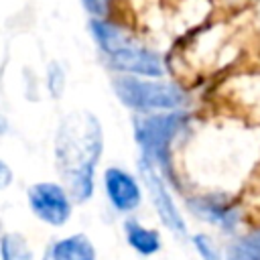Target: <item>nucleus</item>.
<instances>
[{
	"instance_id": "obj_1",
	"label": "nucleus",
	"mask_w": 260,
	"mask_h": 260,
	"mask_svg": "<svg viewBox=\"0 0 260 260\" xmlns=\"http://www.w3.org/2000/svg\"><path fill=\"white\" fill-rule=\"evenodd\" d=\"M102 152V126L89 112H73L61 120L55 140L57 169L71 195L83 201L93 191V169Z\"/></svg>"
},
{
	"instance_id": "obj_2",
	"label": "nucleus",
	"mask_w": 260,
	"mask_h": 260,
	"mask_svg": "<svg viewBox=\"0 0 260 260\" xmlns=\"http://www.w3.org/2000/svg\"><path fill=\"white\" fill-rule=\"evenodd\" d=\"M116 95L134 110H173L185 104V93L173 85L162 81H148L138 77H116L114 79Z\"/></svg>"
},
{
	"instance_id": "obj_3",
	"label": "nucleus",
	"mask_w": 260,
	"mask_h": 260,
	"mask_svg": "<svg viewBox=\"0 0 260 260\" xmlns=\"http://www.w3.org/2000/svg\"><path fill=\"white\" fill-rule=\"evenodd\" d=\"M187 114L185 112H171V114H154L134 122V134L138 144L144 150L148 160H156L158 165H167L169 144L173 136L185 126Z\"/></svg>"
},
{
	"instance_id": "obj_4",
	"label": "nucleus",
	"mask_w": 260,
	"mask_h": 260,
	"mask_svg": "<svg viewBox=\"0 0 260 260\" xmlns=\"http://www.w3.org/2000/svg\"><path fill=\"white\" fill-rule=\"evenodd\" d=\"M30 209L47 223L61 225L71 213V203L67 193L55 183H37L28 189Z\"/></svg>"
},
{
	"instance_id": "obj_5",
	"label": "nucleus",
	"mask_w": 260,
	"mask_h": 260,
	"mask_svg": "<svg viewBox=\"0 0 260 260\" xmlns=\"http://www.w3.org/2000/svg\"><path fill=\"white\" fill-rule=\"evenodd\" d=\"M140 171H142L144 183H146V187H148V191L152 195V201H154V207H156L160 219L177 236H185V232H187L185 221L181 219V215H179V211H177V207H175V203H173V199H171L162 179L152 171L150 162H140Z\"/></svg>"
},
{
	"instance_id": "obj_6",
	"label": "nucleus",
	"mask_w": 260,
	"mask_h": 260,
	"mask_svg": "<svg viewBox=\"0 0 260 260\" xmlns=\"http://www.w3.org/2000/svg\"><path fill=\"white\" fill-rule=\"evenodd\" d=\"M110 63L116 69L130 71V73H140L146 77H158L162 75V63L156 53L134 47V45H124L120 51L110 55Z\"/></svg>"
},
{
	"instance_id": "obj_7",
	"label": "nucleus",
	"mask_w": 260,
	"mask_h": 260,
	"mask_svg": "<svg viewBox=\"0 0 260 260\" xmlns=\"http://www.w3.org/2000/svg\"><path fill=\"white\" fill-rule=\"evenodd\" d=\"M106 191L112 201V205L120 211H130L136 209L140 203V187L122 169H108L106 171Z\"/></svg>"
},
{
	"instance_id": "obj_8",
	"label": "nucleus",
	"mask_w": 260,
	"mask_h": 260,
	"mask_svg": "<svg viewBox=\"0 0 260 260\" xmlns=\"http://www.w3.org/2000/svg\"><path fill=\"white\" fill-rule=\"evenodd\" d=\"M43 260H95V250L83 234H75L51 244Z\"/></svg>"
},
{
	"instance_id": "obj_9",
	"label": "nucleus",
	"mask_w": 260,
	"mask_h": 260,
	"mask_svg": "<svg viewBox=\"0 0 260 260\" xmlns=\"http://www.w3.org/2000/svg\"><path fill=\"white\" fill-rule=\"evenodd\" d=\"M189 207L193 213H197L201 219L205 221H211L223 230H234L236 223H238V213L221 203H215L213 199H191L189 201Z\"/></svg>"
},
{
	"instance_id": "obj_10",
	"label": "nucleus",
	"mask_w": 260,
	"mask_h": 260,
	"mask_svg": "<svg viewBox=\"0 0 260 260\" xmlns=\"http://www.w3.org/2000/svg\"><path fill=\"white\" fill-rule=\"evenodd\" d=\"M124 230H126L128 244L134 250H138L140 254L150 256V254H154L160 248V240H158V234L154 230H146V228H142L140 223H136L132 219H128L124 223Z\"/></svg>"
},
{
	"instance_id": "obj_11",
	"label": "nucleus",
	"mask_w": 260,
	"mask_h": 260,
	"mask_svg": "<svg viewBox=\"0 0 260 260\" xmlns=\"http://www.w3.org/2000/svg\"><path fill=\"white\" fill-rule=\"evenodd\" d=\"M91 32H93L98 45L108 55H112V53L120 51L124 45H128V41L122 37V32L114 24H110V22H104V20H98V18L91 20Z\"/></svg>"
},
{
	"instance_id": "obj_12",
	"label": "nucleus",
	"mask_w": 260,
	"mask_h": 260,
	"mask_svg": "<svg viewBox=\"0 0 260 260\" xmlns=\"http://www.w3.org/2000/svg\"><path fill=\"white\" fill-rule=\"evenodd\" d=\"M228 260H260V234L236 242L228 252Z\"/></svg>"
},
{
	"instance_id": "obj_13",
	"label": "nucleus",
	"mask_w": 260,
	"mask_h": 260,
	"mask_svg": "<svg viewBox=\"0 0 260 260\" xmlns=\"http://www.w3.org/2000/svg\"><path fill=\"white\" fill-rule=\"evenodd\" d=\"M2 260H32V254L18 234L2 236Z\"/></svg>"
},
{
	"instance_id": "obj_14",
	"label": "nucleus",
	"mask_w": 260,
	"mask_h": 260,
	"mask_svg": "<svg viewBox=\"0 0 260 260\" xmlns=\"http://www.w3.org/2000/svg\"><path fill=\"white\" fill-rule=\"evenodd\" d=\"M47 81H49V89L53 93V98H59L63 87H65V75L61 71V67L57 63L49 65V73H47Z\"/></svg>"
},
{
	"instance_id": "obj_15",
	"label": "nucleus",
	"mask_w": 260,
	"mask_h": 260,
	"mask_svg": "<svg viewBox=\"0 0 260 260\" xmlns=\"http://www.w3.org/2000/svg\"><path fill=\"white\" fill-rule=\"evenodd\" d=\"M193 244H195V248L199 250V254H201L203 260H221V258H219V252H217V248H215V244H213L207 236H203V234L195 236V238H193Z\"/></svg>"
},
{
	"instance_id": "obj_16",
	"label": "nucleus",
	"mask_w": 260,
	"mask_h": 260,
	"mask_svg": "<svg viewBox=\"0 0 260 260\" xmlns=\"http://www.w3.org/2000/svg\"><path fill=\"white\" fill-rule=\"evenodd\" d=\"M81 2H83V6H85L91 14L102 16V14L106 12V0H81Z\"/></svg>"
},
{
	"instance_id": "obj_17",
	"label": "nucleus",
	"mask_w": 260,
	"mask_h": 260,
	"mask_svg": "<svg viewBox=\"0 0 260 260\" xmlns=\"http://www.w3.org/2000/svg\"><path fill=\"white\" fill-rule=\"evenodd\" d=\"M0 173H2V183H0V185H2V187H6V185H8V181H10V171H8V167H6L4 162H2V171H0Z\"/></svg>"
}]
</instances>
